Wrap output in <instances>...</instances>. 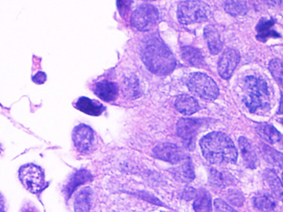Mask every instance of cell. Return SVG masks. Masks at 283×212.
<instances>
[{
    "instance_id": "33",
    "label": "cell",
    "mask_w": 283,
    "mask_h": 212,
    "mask_svg": "<svg viewBox=\"0 0 283 212\" xmlns=\"http://www.w3.org/2000/svg\"><path fill=\"white\" fill-rule=\"evenodd\" d=\"M131 3L132 0H117V7L122 15L127 14L129 9L131 8Z\"/></svg>"
},
{
    "instance_id": "28",
    "label": "cell",
    "mask_w": 283,
    "mask_h": 212,
    "mask_svg": "<svg viewBox=\"0 0 283 212\" xmlns=\"http://www.w3.org/2000/svg\"><path fill=\"white\" fill-rule=\"evenodd\" d=\"M265 159L271 164L277 166L283 171V154L267 145H262Z\"/></svg>"
},
{
    "instance_id": "10",
    "label": "cell",
    "mask_w": 283,
    "mask_h": 212,
    "mask_svg": "<svg viewBox=\"0 0 283 212\" xmlns=\"http://www.w3.org/2000/svg\"><path fill=\"white\" fill-rule=\"evenodd\" d=\"M73 140L77 151L87 154L93 146L94 132L92 128L86 124L77 125L73 132Z\"/></svg>"
},
{
    "instance_id": "24",
    "label": "cell",
    "mask_w": 283,
    "mask_h": 212,
    "mask_svg": "<svg viewBox=\"0 0 283 212\" xmlns=\"http://www.w3.org/2000/svg\"><path fill=\"white\" fill-rule=\"evenodd\" d=\"M194 210L195 212H212L210 194L204 189H201L197 193L194 202Z\"/></svg>"
},
{
    "instance_id": "35",
    "label": "cell",
    "mask_w": 283,
    "mask_h": 212,
    "mask_svg": "<svg viewBox=\"0 0 283 212\" xmlns=\"http://www.w3.org/2000/svg\"><path fill=\"white\" fill-rule=\"evenodd\" d=\"M139 196H141V198L144 199V200H149V199H150L151 203L155 204V205H162V203L158 199L155 198L154 196H151L150 194L141 192V193L139 194Z\"/></svg>"
},
{
    "instance_id": "22",
    "label": "cell",
    "mask_w": 283,
    "mask_h": 212,
    "mask_svg": "<svg viewBox=\"0 0 283 212\" xmlns=\"http://www.w3.org/2000/svg\"><path fill=\"white\" fill-rule=\"evenodd\" d=\"M182 56L188 64L195 67H203L205 64L201 51L193 47H183L181 48Z\"/></svg>"
},
{
    "instance_id": "1",
    "label": "cell",
    "mask_w": 283,
    "mask_h": 212,
    "mask_svg": "<svg viewBox=\"0 0 283 212\" xmlns=\"http://www.w3.org/2000/svg\"><path fill=\"white\" fill-rule=\"evenodd\" d=\"M142 61L150 73L164 76L172 73L176 66L175 56L159 38L150 37L144 40L141 47Z\"/></svg>"
},
{
    "instance_id": "17",
    "label": "cell",
    "mask_w": 283,
    "mask_h": 212,
    "mask_svg": "<svg viewBox=\"0 0 283 212\" xmlns=\"http://www.w3.org/2000/svg\"><path fill=\"white\" fill-rule=\"evenodd\" d=\"M175 105L179 112L185 115H191L194 113L198 112L199 110L198 101L192 96L188 95H181L178 96Z\"/></svg>"
},
{
    "instance_id": "38",
    "label": "cell",
    "mask_w": 283,
    "mask_h": 212,
    "mask_svg": "<svg viewBox=\"0 0 283 212\" xmlns=\"http://www.w3.org/2000/svg\"><path fill=\"white\" fill-rule=\"evenodd\" d=\"M23 212H33V210H31V209H26L25 210H24V211Z\"/></svg>"
},
{
    "instance_id": "34",
    "label": "cell",
    "mask_w": 283,
    "mask_h": 212,
    "mask_svg": "<svg viewBox=\"0 0 283 212\" xmlns=\"http://www.w3.org/2000/svg\"><path fill=\"white\" fill-rule=\"evenodd\" d=\"M197 196L196 190H194L193 187H188L185 189L184 193H183V197L185 200H190L191 199L194 198Z\"/></svg>"
},
{
    "instance_id": "20",
    "label": "cell",
    "mask_w": 283,
    "mask_h": 212,
    "mask_svg": "<svg viewBox=\"0 0 283 212\" xmlns=\"http://www.w3.org/2000/svg\"><path fill=\"white\" fill-rule=\"evenodd\" d=\"M173 174L176 179L182 182H191L195 178L194 166L190 158L185 159L178 168L173 169Z\"/></svg>"
},
{
    "instance_id": "41",
    "label": "cell",
    "mask_w": 283,
    "mask_h": 212,
    "mask_svg": "<svg viewBox=\"0 0 283 212\" xmlns=\"http://www.w3.org/2000/svg\"><path fill=\"white\" fill-rule=\"evenodd\" d=\"M145 1H153V0H145Z\"/></svg>"
},
{
    "instance_id": "29",
    "label": "cell",
    "mask_w": 283,
    "mask_h": 212,
    "mask_svg": "<svg viewBox=\"0 0 283 212\" xmlns=\"http://www.w3.org/2000/svg\"><path fill=\"white\" fill-rule=\"evenodd\" d=\"M270 72L274 79L283 87V61L281 59H273L268 65Z\"/></svg>"
},
{
    "instance_id": "11",
    "label": "cell",
    "mask_w": 283,
    "mask_h": 212,
    "mask_svg": "<svg viewBox=\"0 0 283 212\" xmlns=\"http://www.w3.org/2000/svg\"><path fill=\"white\" fill-rule=\"evenodd\" d=\"M240 61V54L235 49H227L223 51L218 63V74L222 79L231 78L234 70Z\"/></svg>"
},
{
    "instance_id": "13",
    "label": "cell",
    "mask_w": 283,
    "mask_h": 212,
    "mask_svg": "<svg viewBox=\"0 0 283 212\" xmlns=\"http://www.w3.org/2000/svg\"><path fill=\"white\" fill-rule=\"evenodd\" d=\"M239 149L241 150L242 156L248 168L255 169L259 165L255 150L245 137H240L239 139Z\"/></svg>"
},
{
    "instance_id": "15",
    "label": "cell",
    "mask_w": 283,
    "mask_h": 212,
    "mask_svg": "<svg viewBox=\"0 0 283 212\" xmlns=\"http://www.w3.org/2000/svg\"><path fill=\"white\" fill-rule=\"evenodd\" d=\"M275 23L274 19H261L256 27L257 39L261 42H267L269 38H281V36L272 29Z\"/></svg>"
},
{
    "instance_id": "3",
    "label": "cell",
    "mask_w": 283,
    "mask_h": 212,
    "mask_svg": "<svg viewBox=\"0 0 283 212\" xmlns=\"http://www.w3.org/2000/svg\"><path fill=\"white\" fill-rule=\"evenodd\" d=\"M244 102L253 114L269 110L270 91L267 82L259 77L248 76L243 82Z\"/></svg>"
},
{
    "instance_id": "19",
    "label": "cell",
    "mask_w": 283,
    "mask_h": 212,
    "mask_svg": "<svg viewBox=\"0 0 283 212\" xmlns=\"http://www.w3.org/2000/svg\"><path fill=\"white\" fill-rule=\"evenodd\" d=\"M76 107L85 113V114L92 115V116H98L102 114L103 111L105 110V107L100 103L93 101L87 97H81L77 100Z\"/></svg>"
},
{
    "instance_id": "39",
    "label": "cell",
    "mask_w": 283,
    "mask_h": 212,
    "mask_svg": "<svg viewBox=\"0 0 283 212\" xmlns=\"http://www.w3.org/2000/svg\"><path fill=\"white\" fill-rule=\"evenodd\" d=\"M3 200H2V206H1V212H5V210H4V205H3Z\"/></svg>"
},
{
    "instance_id": "14",
    "label": "cell",
    "mask_w": 283,
    "mask_h": 212,
    "mask_svg": "<svg viewBox=\"0 0 283 212\" xmlns=\"http://www.w3.org/2000/svg\"><path fill=\"white\" fill-rule=\"evenodd\" d=\"M94 92L101 100L110 102L117 99L118 96V87L114 82H101L96 85Z\"/></svg>"
},
{
    "instance_id": "42",
    "label": "cell",
    "mask_w": 283,
    "mask_h": 212,
    "mask_svg": "<svg viewBox=\"0 0 283 212\" xmlns=\"http://www.w3.org/2000/svg\"><path fill=\"white\" fill-rule=\"evenodd\" d=\"M282 180H283V174H282Z\"/></svg>"
},
{
    "instance_id": "21",
    "label": "cell",
    "mask_w": 283,
    "mask_h": 212,
    "mask_svg": "<svg viewBox=\"0 0 283 212\" xmlns=\"http://www.w3.org/2000/svg\"><path fill=\"white\" fill-rule=\"evenodd\" d=\"M256 130L262 139H264L271 145L278 143L282 138L280 132L274 126L269 124H258L256 128Z\"/></svg>"
},
{
    "instance_id": "16",
    "label": "cell",
    "mask_w": 283,
    "mask_h": 212,
    "mask_svg": "<svg viewBox=\"0 0 283 212\" xmlns=\"http://www.w3.org/2000/svg\"><path fill=\"white\" fill-rule=\"evenodd\" d=\"M209 183L216 187H230L236 182L235 177L230 173L224 171L218 170L216 168H212L209 172Z\"/></svg>"
},
{
    "instance_id": "30",
    "label": "cell",
    "mask_w": 283,
    "mask_h": 212,
    "mask_svg": "<svg viewBox=\"0 0 283 212\" xmlns=\"http://www.w3.org/2000/svg\"><path fill=\"white\" fill-rule=\"evenodd\" d=\"M250 2L254 7L259 9L283 7V0H250Z\"/></svg>"
},
{
    "instance_id": "4",
    "label": "cell",
    "mask_w": 283,
    "mask_h": 212,
    "mask_svg": "<svg viewBox=\"0 0 283 212\" xmlns=\"http://www.w3.org/2000/svg\"><path fill=\"white\" fill-rule=\"evenodd\" d=\"M210 15V8L200 0H186L180 3L177 10L179 22L184 25L207 21Z\"/></svg>"
},
{
    "instance_id": "18",
    "label": "cell",
    "mask_w": 283,
    "mask_h": 212,
    "mask_svg": "<svg viewBox=\"0 0 283 212\" xmlns=\"http://www.w3.org/2000/svg\"><path fill=\"white\" fill-rule=\"evenodd\" d=\"M204 38L208 43V49L211 54L217 55L219 53L222 47V42L220 38L219 33L213 26H207L204 30Z\"/></svg>"
},
{
    "instance_id": "26",
    "label": "cell",
    "mask_w": 283,
    "mask_h": 212,
    "mask_svg": "<svg viewBox=\"0 0 283 212\" xmlns=\"http://www.w3.org/2000/svg\"><path fill=\"white\" fill-rule=\"evenodd\" d=\"M224 10L232 16H241L248 12V5L245 0H226Z\"/></svg>"
},
{
    "instance_id": "31",
    "label": "cell",
    "mask_w": 283,
    "mask_h": 212,
    "mask_svg": "<svg viewBox=\"0 0 283 212\" xmlns=\"http://www.w3.org/2000/svg\"><path fill=\"white\" fill-rule=\"evenodd\" d=\"M228 199L233 205L236 206H242L244 203V196L238 190H230L228 192Z\"/></svg>"
},
{
    "instance_id": "8",
    "label": "cell",
    "mask_w": 283,
    "mask_h": 212,
    "mask_svg": "<svg viewBox=\"0 0 283 212\" xmlns=\"http://www.w3.org/2000/svg\"><path fill=\"white\" fill-rule=\"evenodd\" d=\"M153 155L156 159L172 164L183 163L189 158L177 145L169 143L160 144L155 146L153 150Z\"/></svg>"
},
{
    "instance_id": "23",
    "label": "cell",
    "mask_w": 283,
    "mask_h": 212,
    "mask_svg": "<svg viewBox=\"0 0 283 212\" xmlns=\"http://www.w3.org/2000/svg\"><path fill=\"white\" fill-rule=\"evenodd\" d=\"M263 177L267 184L269 185L271 191L283 201V184L276 173L271 169H266L263 173Z\"/></svg>"
},
{
    "instance_id": "40",
    "label": "cell",
    "mask_w": 283,
    "mask_h": 212,
    "mask_svg": "<svg viewBox=\"0 0 283 212\" xmlns=\"http://www.w3.org/2000/svg\"><path fill=\"white\" fill-rule=\"evenodd\" d=\"M281 124H283V119H281Z\"/></svg>"
},
{
    "instance_id": "2",
    "label": "cell",
    "mask_w": 283,
    "mask_h": 212,
    "mask_svg": "<svg viewBox=\"0 0 283 212\" xmlns=\"http://www.w3.org/2000/svg\"><path fill=\"white\" fill-rule=\"evenodd\" d=\"M202 154L212 164H234L238 159V152L234 142L227 134L212 132L199 141Z\"/></svg>"
},
{
    "instance_id": "25",
    "label": "cell",
    "mask_w": 283,
    "mask_h": 212,
    "mask_svg": "<svg viewBox=\"0 0 283 212\" xmlns=\"http://www.w3.org/2000/svg\"><path fill=\"white\" fill-rule=\"evenodd\" d=\"M91 207V191L85 189L77 194L74 200L75 212H90Z\"/></svg>"
},
{
    "instance_id": "5",
    "label": "cell",
    "mask_w": 283,
    "mask_h": 212,
    "mask_svg": "<svg viewBox=\"0 0 283 212\" xmlns=\"http://www.w3.org/2000/svg\"><path fill=\"white\" fill-rule=\"evenodd\" d=\"M187 87L192 93L205 100H216L219 95L216 82L204 73H192L188 78Z\"/></svg>"
},
{
    "instance_id": "12",
    "label": "cell",
    "mask_w": 283,
    "mask_h": 212,
    "mask_svg": "<svg viewBox=\"0 0 283 212\" xmlns=\"http://www.w3.org/2000/svg\"><path fill=\"white\" fill-rule=\"evenodd\" d=\"M92 179H93V176L89 171L82 169V170L76 172L70 179L68 180V183L64 188V193H65L67 200L70 198L73 192L77 190V187L90 182Z\"/></svg>"
},
{
    "instance_id": "6",
    "label": "cell",
    "mask_w": 283,
    "mask_h": 212,
    "mask_svg": "<svg viewBox=\"0 0 283 212\" xmlns=\"http://www.w3.org/2000/svg\"><path fill=\"white\" fill-rule=\"evenodd\" d=\"M19 180L27 191L31 193H39L47 185L42 168L34 164H27L19 169Z\"/></svg>"
},
{
    "instance_id": "32",
    "label": "cell",
    "mask_w": 283,
    "mask_h": 212,
    "mask_svg": "<svg viewBox=\"0 0 283 212\" xmlns=\"http://www.w3.org/2000/svg\"><path fill=\"white\" fill-rule=\"evenodd\" d=\"M214 206L218 212H238L222 199H216L214 200Z\"/></svg>"
},
{
    "instance_id": "9",
    "label": "cell",
    "mask_w": 283,
    "mask_h": 212,
    "mask_svg": "<svg viewBox=\"0 0 283 212\" xmlns=\"http://www.w3.org/2000/svg\"><path fill=\"white\" fill-rule=\"evenodd\" d=\"M200 119H181L177 123V134L185 141V146L190 150L194 148V139L202 126Z\"/></svg>"
},
{
    "instance_id": "36",
    "label": "cell",
    "mask_w": 283,
    "mask_h": 212,
    "mask_svg": "<svg viewBox=\"0 0 283 212\" xmlns=\"http://www.w3.org/2000/svg\"><path fill=\"white\" fill-rule=\"evenodd\" d=\"M47 80V76L44 73H38L33 77V82L37 83V84H42L44 83Z\"/></svg>"
},
{
    "instance_id": "7",
    "label": "cell",
    "mask_w": 283,
    "mask_h": 212,
    "mask_svg": "<svg viewBox=\"0 0 283 212\" xmlns=\"http://www.w3.org/2000/svg\"><path fill=\"white\" fill-rule=\"evenodd\" d=\"M159 19L156 8L149 4L141 5L134 11L131 17V25L141 32H146L154 28Z\"/></svg>"
},
{
    "instance_id": "37",
    "label": "cell",
    "mask_w": 283,
    "mask_h": 212,
    "mask_svg": "<svg viewBox=\"0 0 283 212\" xmlns=\"http://www.w3.org/2000/svg\"><path fill=\"white\" fill-rule=\"evenodd\" d=\"M278 114H283V96H281V104L279 107Z\"/></svg>"
},
{
    "instance_id": "27",
    "label": "cell",
    "mask_w": 283,
    "mask_h": 212,
    "mask_svg": "<svg viewBox=\"0 0 283 212\" xmlns=\"http://www.w3.org/2000/svg\"><path fill=\"white\" fill-rule=\"evenodd\" d=\"M254 205L261 211L271 212L276 208V201L271 195L262 194L256 196Z\"/></svg>"
}]
</instances>
